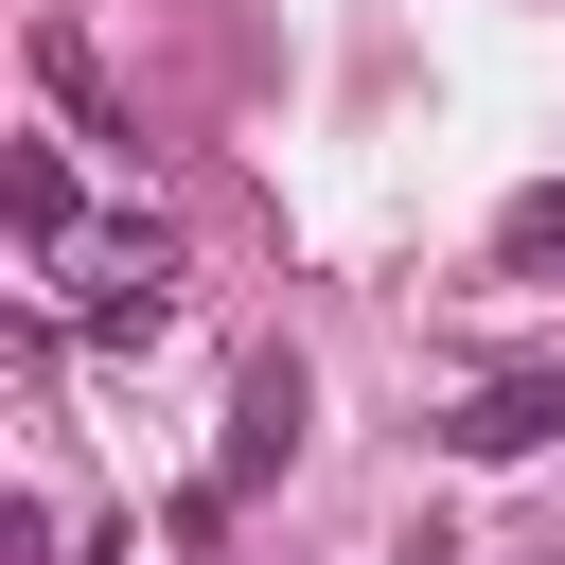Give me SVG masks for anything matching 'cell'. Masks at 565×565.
<instances>
[{"mask_svg":"<svg viewBox=\"0 0 565 565\" xmlns=\"http://www.w3.org/2000/svg\"><path fill=\"white\" fill-rule=\"evenodd\" d=\"M300 424H318V388H300V353H247V388H230V441H212V494L194 512H247L282 459H300Z\"/></svg>","mask_w":565,"mask_h":565,"instance_id":"2","label":"cell"},{"mask_svg":"<svg viewBox=\"0 0 565 565\" xmlns=\"http://www.w3.org/2000/svg\"><path fill=\"white\" fill-rule=\"evenodd\" d=\"M35 282H53V335H159V318H177V247H159L141 212L53 230V247H35Z\"/></svg>","mask_w":565,"mask_h":565,"instance_id":"1","label":"cell"},{"mask_svg":"<svg viewBox=\"0 0 565 565\" xmlns=\"http://www.w3.org/2000/svg\"><path fill=\"white\" fill-rule=\"evenodd\" d=\"M441 441H459V459H547V441H565V371H494V388H459Z\"/></svg>","mask_w":565,"mask_h":565,"instance_id":"3","label":"cell"},{"mask_svg":"<svg viewBox=\"0 0 565 565\" xmlns=\"http://www.w3.org/2000/svg\"><path fill=\"white\" fill-rule=\"evenodd\" d=\"M494 265H565V194H512L494 212Z\"/></svg>","mask_w":565,"mask_h":565,"instance_id":"5","label":"cell"},{"mask_svg":"<svg viewBox=\"0 0 565 565\" xmlns=\"http://www.w3.org/2000/svg\"><path fill=\"white\" fill-rule=\"evenodd\" d=\"M0 230H18V265H35L53 230H88V194H71V159H53V141H0Z\"/></svg>","mask_w":565,"mask_h":565,"instance_id":"4","label":"cell"}]
</instances>
